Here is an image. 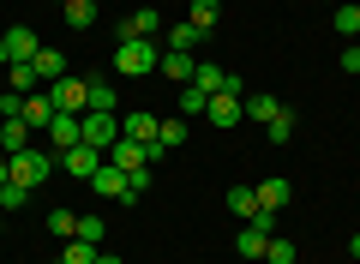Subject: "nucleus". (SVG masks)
<instances>
[{"instance_id":"b1692460","label":"nucleus","mask_w":360,"mask_h":264,"mask_svg":"<svg viewBox=\"0 0 360 264\" xmlns=\"http://www.w3.org/2000/svg\"><path fill=\"white\" fill-rule=\"evenodd\" d=\"M330 25H336V37H360V0H342Z\"/></svg>"},{"instance_id":"423d86ee","label":"nucleus","mask_w":360,"mask_h":264,"mask_svg":"<svg viewBox=\"0 0 360 264\" xmlns=\"http://www.w3.org/2000/svg\"><path fill=\"white\" fill-rule=\"evenodd\" d=\"M240 102H246V96H210V102H205V120H210V126H222V132H234V126L246 120Z\"/></svg>"},{"instance_id":"2eb2a0df","label":"nucleus","mask_w":360,"mask_h":264,"mask_svg":"<svg viewBox=\"0 0 360 264\" xmlns=\"http://www.w3.org/2000/svg\"><path fill=\"white\" fill-rule=\"evenodd\" d=\"M6 90H18V96H30V90H49V84L37 78V66H30V61H13V66H6Z\"/></svg>"},{"instance_id":"a211bd4d","label":"nucleus","mask_w":360,"mask_h":264,"mask_svg":"<svg viewBox=\"0 0 360 264\" xmlns=\"http://www.w3.org/2000/svg\"><path fill=\"white\" fill-rule=\"evenodd\" d=\"M288 199H295V187H288V180H258V210H283Z\"/></svg>"},{"instance_id":"e433bc0d","label":"nucleus","mask_w":360,"mask_h":264,"mask_svg":"<svg viewBox=\"0 0 360 264\" xmlns=\"http://www.w3.org/2000/svg\"><path fill=\"white\" fill-rule=\"evenodd\" d=\"M348 252H354V258H360V234H354V240H348Z\"/></svg>"},{"instance_id":"c9c22d12","label":"nucleus","mask_w":360,"mask_h":264,"mask_svg":"<svg viewBox=\"0 0 360 264\" xmlns=\"http://www.w3.org/2000/svg\"><path fill=\"white\" fill-rule=\"evenodd\" d=\"M96 264H120V258H115V252H96Z\"/></svg>"},{"instance_id":"c85d7f7f","label":"nucleus","mask_w":360,"mask_h":264,"mask_svg":"<svg viewBox=\"0 0 360 264\" xmlns=\"http://www.w3.org/2000/svg\"><path fill=\"white\" fill-rule=\"evenodd\" d=\"M174 90H180V114H186V120H193V114H205V102H210V96H205L198 84H174Z\"/></svg>"},{"instance_id":"ddd939ff","label":"nucleus","mask_w":360,"mask_h":264,"mask_svg":"<svg viewBox=\"0 0 360 264\" xmlns=\"http://www.w3.org/2000/svg\"><path fill=\"white\" fill-rule=\"evenodd\" d=\"M120 37H162V13H156V6H139V13L120 25Z\"/></svg>"},{"instance_id":"412c9836","label":"nucleus","mask_w":360,"mask_h":264,"mask_svg":"<svg viewBox=\"0 0 360 264\" xmlns=\"http://www.w3.org/2000/svg\"><path fill=\"white\" fill-rule=\"evenodd\" d=\"M60 18H66V30H90L96 25V0H66Z\"/></svg>"},{"instance_id":"20e7f679","label":"nucleus","mask_w":360,"mask_h":264,"mask_svg":"<svg viewBox=\"0 0 360 264\" xmlns=\"http://www.w3.org/2000/svg\"><path fill=\"white\" fill-rule=\"evenodd\" d=\"M115 139H120V114H96V108H90L84 114V144L108 156V144H115Z\"/></svg>"},{"instance_id":"473e14b6","label":"nucleus","mask_w":360,"mask_h":264,"mask_svg":"<svg viewBox=\"0 0 360 264\" xmlns=\"http://www.w3.org/2000/svg\"><path fill=\"white\" fill-rule=\"evenodd\" d=\"M336 66H342V73H348V78H354V73H360V49H354V42H348V49H342V54H336Z\"/></svg>"},{"instance_id":"bb28decb","label":"nucleus","mask_w":360,"mask_h":264,"mask_svg":"<svg viewBox=\"0 0 360 264\" xmlns=\"http://www.w3.org/2000/svg\"><path fill=\"white\" fill-rule=\"evenodd\" d=\"M217 18H222V0H193V25L205 30V37L217 30Z\"/></svg>"},{"instance_id":"dca6fc26","label":"nucleus","mask_w":360,"mask_h":264,"mask_svg":"<svg viewBox=\"0 0 360 264\" xmlns=\"http://www.w3.org/2000/svg\"><path fill=\"white\" fill-rule=\"evenodd\" d=\"M30 66H37V78H42V84H54V78H66V54H60V49H49V42L37 49V61H30Z\"/></svg>"},{"instance_id":"a19ab883","label":"nucleus","mask_w":360,"mask_h":264,"mask_svg":"<svg viewBox=\"0 0 360 264\" xmlns=\"http://www.w3.org/2000/svg\"><path fill=\"white\" fill-rule=\"evenodd\" d=\"M54 264H60V258H54Z\"/></svg>"},{"instance_id":"ea45409f","label":"nucleus","mask_w":360,"mask_h":264,"mask_svg":"<svg viewBox=\"0 0 360 264\" xmlns=\"http://www.w3.org/2000/svg\"><path fill=\"white\" fill-rule=\"evenodd\" d=\"M354 49H360V37H354Z\"/></svg>"},{"instance_id":"6ab92c4d","label":"nucleus","mask_w":360,"mask_h":264,"mask_svg":"<svg viewBox=\"0 0 360 264\" xmlns=\"http://www.w3.org/2000/svg\"><path fill=\"white\" fill-rule=\"evenodd\" d=\"M264 139H270V144H288V139H295V108H288V102L264 120Z\"/></svg>"},{"instance_id":"a878e982","label":"nucleus","mask_w":360,"mask_h":264,"mask_svg":"<svg viewBox=\"0 0 360 264\" xmlns=\"http://www.w3.org/2000/svg\"><path fill=\"white\" fill-rule=\"evenodd\" d=\"M25 204H30V187H18V180H6V187H0V216L25 210Z\"/></svg>"},{"instance_id":"58836bf2","label":"nucleus","mask_w":360,"mask_h":264,"mask_svg":"<svg viewBox=\"0 0 360 264\" xmlns=\"http://www.w3.org/2000/svg\"><path fill=\"white\" fill-rule=\"evenodd\" d=\"M0 228H6V216H0Z\"/></svg>"},{"instance_id":"f704fd0d","label":"nucleus","mask_w":360,"mask_h":264,"mask_svg":"<svg viewBox=\"0 0 360 264\" xmlns=\"http://www.w3.org/2000/svg\"><path fill=\"white\" fill-rule=\"evenodd\" d=\"M6 66H13V54H6V37H0V73H6Z\"/></svg>"},{"instance_id":"7ed1b4c3","label":"nucleus","mask_w":360,"mask_h":264,"mask_svg":"<svg viewBox=\"0 0 360 264\" xmlns=\"http://www.w3.org/2000/svg\"><path fill=\"white\" fill-rule=\"evenodd\" d=\"M49 96H54V108H60V114H84V102H90V84L66 73V78H54V84H49Z\"/></svg>"},{"instance_id":"f257e3e1","label":"nucleus","mask_w":360,"mask_h":264,"mask_svg":"<svg viewBox=\"0 0 360 264\" xmlns=\"http://www.w3.org/2000/svg\"><path fill=\"white\" fill-rule=\"evenodd\" d=\"M156 61H162V42H156V37H127V42L115 49V73H120V78L156 73Z\"/></svg>"},{"instance_id":"f8f14e48","label":"nucleus","mask_w":360,"mask_h":264,"mask_svg":"<svg viewBox=\"0 0 360 264\" xmlns=\"http://www.w3.org/2000/svg\"><path fill=\"white\" fill-rule=\"evenodd\" d=\"M54 114H60V108H54V96H49V90H30V96H25V120L37 126V132H49V120H54Z\"/></svg>"},{"instance_id":"9b49d317","label":"nucleus","mask_w":360,"mask_h":264,"mask_svg":"<svg viewBox=\"0 0 360 264\" xmlns=\"http://www.w3.org/2000/svg\"><path fill=\"white\" fill-rule=\"evenodd\" d=\"M90 192H103V199H120V192H127V168H115V163L103 156V168L90 175Z\"/></svg>"},{"instance_id":"1a4fd4ad","label":"nucleus","mask_w":360,"mask_h":264,"mask_svg":"<svg viewBox=\"0 0 360 264\" xmlns=\"http://www.w3.org/2000/svg\"><path fill=\"white\" fill-rule=\"evenodd\" d=\"M198 42H205V30H198L193 18H186V25H168V30H162V49H168V54H193Z\"/></svg>"},{"instance_id":"2f4dec72","label":"nucleus","mask_w":360,"mask_h":264,"mask_svg":"<svg viewBox=\"0 0 360 264\" xmlns=\"http://www.w3.org/2000/svg\"><path fill=\"white\" fill-rule=\"evenodd\" d=\"M156 139H162L168 151H174V144L186 139V114H174V120H162V126H156Z\"/></svg>"},{"instance_id":"79ce46f5","label":"nucleus","mask_w":360,"mask_h":264,"mask_svg":"<svg viewBox=\"0 0 360 264\" xmlns=\"http://www.w3.org/2000/svg\"><path fill=\"white\" fill-rule=\"evenodd\" d=\"M0 126H6V120H0Z\"/></svg>"},{"instance_id":"aec40b11","label":"nucleus","mask_w":360,"mask_h":264,"mask_svg":"<svg viewBox=\"0 0 360 264\" xmlns=\"http://www.w3.org/2000/svg\"><path fill=\"white\" fill-rule=\"evenodd\" d=\"M229 216L252 222V216H258V187H229Z\"/></svg>"},{"instance_id":"cd10ccee","label":"nucleus","mask_w":360,"mask_h":264,"mask_svg":"<svg viewBox=\"0 0 360 264\" xmlns=\"http://www.w3.org/2000/svg\"><path fill=\"white\" fill-rule=\"evenodd\" d=\"M49 234L54 240H72L78 234V210H49Z\"/></svg>"},{"instance_id":"72a5a7b5","label":"nucleus","mask_w":360,"mask_h":264,"mask_svg":"<svg viewBox=\"0 0 360 264\" xmlns=\"http://www.w3.org/2000/svg\"><path fill=\"white\" fill-rule=\"evenodd\" d=\"M6 180H13V156H0V187H6Z\"/></svg>"},{"instance_id":"4c0bfd02","label":"nucleus","mask_w":360,"mask_h":264,"mask_svg":"<svg viewBox=\"0 0 360 264\" xmlns=\"http://www.w3.org/2000/svg\"><path fill=\"white\" fill-rule=\"evenodd\" d=\"M54 6H66V0H54Z\"/></svg>"},{"instance_id":"f03ea898","label":"nucleus","mask_w":360,"mask_h":264,"mask_svg":"<svg viewBox=\"0 0 360 264\" xmlns=\"http://www.w3.org/2000/svg\"><path fill=\"white\" fill-rule=\"evenodd\" d=\"M54 168H60V156H54V151H37V144L13 156V180H18V187H42Z\"/></svg>"},{"instance_id":"7c9ffc66","label":"nucleus","mask_w":360,"mask_h":264,"mask_svg":"<svg viewBox=\"0 0 360 264\" xmlns=\"http://www.w3.org/2000/svg\"><path fill=\"white\" fill-rule=\"evenodd\" d=\"M103 234H108L103 216H78V234H72V240H90V246H103Z\"/></svg>"},{"instance_id":"9d476101","label":"nucleus","mask_w":360,"mask_h":264,"mask_svg":"<svg viewBox=\"0 0 360 264\" xmlns=\"http://www.w3.org/2000/svg\"><path fill=\"white\" fill-rule=\"evenodd\" d=\"M156 73H162L168 84H193L198 61H193V54H168V49H162V61H156Z\"/></svg>"},{"instance_id":"393cba45","label":"nucleus","mask_w":360,"mask_h":264,"mask_svg":"<svg viewBox=\"0 0 360 264\" xmlns=\"http://www.w3.org/2000/svg\"><path fill=\"white\" fill-rule=\"evenodd\" d=\"M300 258V246L288 234H270V246H264V264H295Z\"/></svg>"},{"instance_id":"5701e85b","label":"nucleus","mask_w":360,"mask_h":264,"mask_svg":"<svg viewBox=\"0 0 360 264\" xmlns=\"http://www.w3.org/2000/svg\"><path fill=\"white\" fill-rule=\"evenodd\" d=\"M240 108H246V120H258V126H264V120H270V114L283 108V102H276V96H264V90H252V96H246V102H240Z\"/></svg>"},{"instance_id":"39448f33","label":"nucleus","mask_w":360,"mask_h":264,"mask_svg":"<svg viewBox=\"0 0 360 264\" xmlns=\"http://www.w3.org/2000/svg\"><path fill=\"white\" fill-rule=\"evenodd\" d=\"M49 144H54V156L72 151V144H84V114H54L49 120Z\"/></svg>"},{"instance_id":"4468645a","label":"nucleus","mask_w":360,"mask_h":264,"mask_svg":"<svg viewBox=\"0 0 360 264\" xmlns=\"http://www.w3.org/2000/svg\"><path fill=\"white\" fill-rule=\"evenodd\" d=\"M37 49H42V42H37V30H30V25L6 30V54H13V61H37Z\"/></svg>"},{"instance_id":"c756f323","label":"nucleus","mask_w":360,"mask_h":264,"mask_svg":"<svg viewBox=\"0 0 360 264\" xmlns=\"http://www.w3.org/2000/svg\"><path fill=\"white\" fill-rule=\"evenodd\" d=\"M96 252H103V246H90V240H66L60 264H96Z\"/></svg>"},{"instance_id":"0eeeda50","label":"nucleus","mask_w":360,"mask_h":264,"mask_svg":"<svg viewBox=\"0 0 360 264\" xmlns=\"http://www.w3.org/2000/svg\"><path fill=\"white\" fill-rule=\"evenodd\" d=\"M60 168L72 180H90L96 168H103V151H90V144H72V151H60Z\"/></svg>"},{"instance_id":"4be33fe9","label":"nucleus","mask_w":360,"mask_h":264,"mask_svg":"<svg viewBox=\"0 0 360 264\" xmlns=\"http://www.w3.org/2000/svg\"><path fill=\"white\" fill-rule=\"evenodd\" d=\"M84 84H90L84 114H90V108H96V114H115V102H120V96H115V84H108V78H84Z\"/></svg>"},{"instance_id":"6e6552de","label":"nucleus","mask_w":360,"mask_h":264,"mask_svg":"<svg viewBox=\"0 0 360 264\" xmlns=\"http://www.w3.org/2000/svg\"><path fill=\"white\" fill-rule=\"evenodd\" d=\"M30 144H37V126H30L25 114L0 126V156H18V151H30Z\"/></svg>"},{"instance_id":"f3484780","label":"nucleus","mask_w":360,"mask_h":264,"mask_svg":"<svg viewBox=\"0 0 360 264\" xmlns=\"http://www.w3.org/2000/svg\"><path fill=\"white\" fill-rule=\"evenodd\" d=\"M156 126H162V120H156V114H144V108H132L127 120H120V132H127V139H139V144H150V139H156Z\"/></svg>"}]
</instances>
